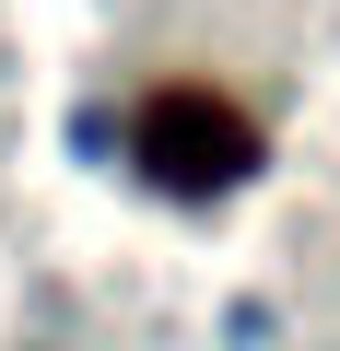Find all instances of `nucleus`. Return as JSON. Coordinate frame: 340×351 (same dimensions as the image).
Here are the masks:
<instances>
[{
  "label": "nucleus",
  "mask_w": 340,
  "mask_h": 351,
  "mask_svg": "<svg viewBox=\"0 0 340 351\" xmlns=\"http://www.w3.org/2000/svg\"><path fill=\"white\" fill-rule=\"evenodd\" d=\"M129 152H141V176H152L164 199H223V188L258 176V129H247L223 94H200V82L152 94L141 129H129Z\"/></svg>",
  "instance_id": "obj_1"
}]
</instances>
